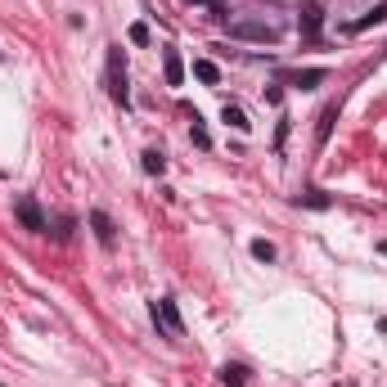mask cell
<instances>
[{"instance_id": "obj_1", "label": "cell", "mask_w": 387, "mask_h": 387, "mask_svg": "<svg viewBox=\"0 0 387 387\" xmlns=\"http://www.w3.org/2000/svg\"><path fill=\"white\" fill-rule=\"evenodd\" d=\"M230 36H234V41H252V46H275V41H279V27L266 23V18H234V23H230Z\"/></svg>"}, {"instance_id": "obj_2", "label": "cell", "mask_w": 387, "mask_h": 387, "mask_svg": "<svg viewBox=\"0 0 387 387\" xmlns=\"http://www.w3.org/2000/svg\"><path fill=\"white\" fill-rule=\"evenodd\" d=\"M109 95L122 104V109L131 104V95H126V63H122V50L117 46L109 50Z\"/></svg>"}, {"instance_id": "obj_3", "label": "cell", "mask_w": 387, "mask_h": 387, "mask_svg": "<svg viewBox=\"0 0 387 387\" xmlns=\"http://www.w3.org/2000/svg\"><path fill=\"white\" fill-rule=\"evenodd\" d=\"M154 320L171 333V338H180V333H185V320H180V311H176V302H171V297H163V302L154 306Z\"/></svg>"}, {"instance_id": "obj_4", "label": "cell", "mask_w": 387, "mask_h": 387, "mask_svg": "<svg viewBox=\"0 0 387 387\" xmlns=\"http://www.w3.org/2000/svg\"><path fill=\"white\" fill-rule=\"evenodd\" d=\"M14 212H18V221H23L27 230H36V234H41V230H50L46 217H41V208H36V198H18V208H14Z\"/></svg>"}, {"instance_id": "obj_5", "label": "cell", "mask_w": 387, "mask_h": 387, "mask_svg": "<svg viewBox=\"0 0 387 387\" xmlns=\"http://www.w3.org/2000/svg\"><path fill=\"white\" fill-rule=\"evenodd\" d=\"M297 23H302V32H306L311 41H315V36H320V23H325V9H320L315 0H306V5H302V18H297Z\"/></svg>"}, {"instance_id": "obj_6", "label": "cell", "mask_w": 387, "mask_h": 387, "mask_svg": "<svg viewBox=\"0 0 387 387\" xmlns=\"http://www.w3.org/2000/svg\"><path fill=\"white\" fill-rule=\"evenodd\" d=\"M163 72H167V86H180V81H185V63H180L176 50H163Z\"/></svg>"}, {"instance_id": "obj_7", "label": "cell", "mask_w": 387, "mask_h": 387, "mask_svg": "<svg viewBox=\"0 0 387 387\" xmlns=\"http://www.w3.org/2000/svg\"><path fill=\"white\" fill-rule=\"evenodd\" d=\"M333 117H338V104H329V109L320 113V126H315V144H320V149H325L329 135H333Z\"/></svg>"}, {"instance_id": "obj_8", "label": "cell", "mask_w": 387, "mask_h": 387, "mask_svg": "<svg viewBox=\"0 0 387 387\" xmlns=\"http://www.w3.org/2000/svg\"><path fill=\"white\" fill-rule=\"evenodd\" d=\"M90 225H95V234H100L104 248H113V221H109V212H90Z\"/></svg>"}, {"instance_id": "obj_9", "label": "cell", "mask_w": 387, "mask_h": 387, "mask_svg": "<svg viewBox=\"0 0 387 387\" xmlns=\"http://www.w3.org/2000/svg\"><path fill=\"white\" fill-rule=\"evenodd\" d=\"M288 81L302 86V90H315L320 81H325V68H306V72H288Z\"/></svg>"}, {"instance_id": "obj_10", "label": "cell", "mask_w": 387, "mask_h": 387, "mask_svg": "<svg viewBox=\"0 0 387 387\" xmlns=\"http://www.w3.org/2000/svg\"><path fill=\"white\" fill-rule=\"evenodd\" d=\"M221 117L234 126V131H248V126H252V122H248V113H243L239 104H225V109H221Z\"/></svg>"}, {"instance_id": "obj_11", "label": "cell", "mask_w": 387, "mask_h": 387, "mask_svg": "<svg viewBox=\"0 0 387 387\" xmlns=\"http://www.w3.org/2000/svg\"><path fill=\"white\" fill-rule=\"evenodd\" d=\"M194 77L208 81V86H217V81H221V68H217L212 59H198V63H194Z\"/></svg>"}, {"instance_id": "obj_12", "label": "cell", "mask_w": 387, "mask_h": 387, "mask_svg": "<svg viewBox=\"0 0 387 387\" xmlns=\"http://www.w3.org/2000/svg\"><path fill=\"white\" fill-rule=\"evenodd\" d=\"M297 203H302V208L325 212V208H329V194H325V189H306V194H297Z\"/></svg>"}, {"instance_id": "obj_13", "label": "cell", "mask_w": 387, "mask_h": 387, "mask_svg": "<svg viewBox=\"0 0 387 387\" xmlns=\"http://www.w3.org/2000/svg\"><path fill=\"white\" fill-rule=\"evenodd\" d=\"M221 383H225V387H243V383H248V369H243V365H225V369H221Z\"/></svg>"}, {"instance_id": "obj_14", "label": "cell", "mask_w": 387, "mask_h": 387, "mask_svg": "<svg viewBox=\"0 0 387 387\" xmlns=\"http://www.w3.org/2000/svg\"><path fill=\"white\" fill-rule=\"evenodd\" d=\"M383 18H387V5H374V9H369V14H365V18H356V23H351V32H365V27L383 23Z\"/></svg>"}, {"instance_id": "obj_15", "label": "cell", "mask_w": 387, "mask_h": 387, "mask_svg": "<svg viewBox=\"0 0 387 387\" xmlns=\"http://www.w3.org/2000/svg\"><path fill=\"white\" fill-rule=\"evenodd\" d=\"M144 171H149V176H163V171H167V158L158 154V149H144Z\"/></svg>"}, {"instance_id": "obj_16", "label": "cell", "mask_w": 387, "mask_h": 387, "mask_svg": "<svg viewBox=\"0 0 387 387\" xmlns=\"http://www.w3.org/2000/svg\"><path fill=\"white\" fill-rule=\"evenodd\" d=\"M189 140H194V144H198V149H208V144H212V135H208V126H203V122H198V117H194V126H189Z\"/></svg>"}, {"instance_id": "obj_17", "label": "cell", "mask_w": 387, "mask_h": 387, "mask_svg": "<svg viewBox=\"0 0 387 387\" xmlns=\"http://www.w3.org/2000/svg\"><path fill=\"white\" fill-rule=\"evenodd\" d=\"M252 257H257V262H275V243H266V239H252Z\"/></svg>"}, {"instance_id": "obj_18", "label": "cell", "mask_w": 387, "mask_h": 387, "mask_svg": "<svg viewBox=\"0 0 387 387\" xmlns=\"http://www.w3.org/2000/svg\"><path fill=\"white\" fill-rule=\"evenodd\" d=\"M131 41H135V46H149V27L135 23V27H131Z\"/></svg>"}, {"instance_id": "obj_19", "label": "cell", "mask_w": 387, "mask_h": 387, "mask_svg": "<svg viewBox=\"0 0 387 387\" xmlns=\"http://www.w3.org/2000/svg\"><path fill=\"white\" fill-rule=\"evenodd\" d=\"M185 5H212V9H217V5H221V0H185Z\"/></svg>"}, {"instance_id": "obj_20", "label": "cell", "mask_w": 387, "mask_h": 387, "mask_svg": "<svg viewBox=\"0 0 387 387\" xmlns=\"http://www.w3.org/2000/svg\"><path fill=\"white\" fill-rule=\"evenodd\" d=\"M379 252H383V257H387V239H383V243H379Z\"/></svg>"}]
</instances>
